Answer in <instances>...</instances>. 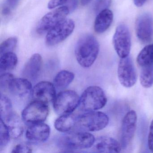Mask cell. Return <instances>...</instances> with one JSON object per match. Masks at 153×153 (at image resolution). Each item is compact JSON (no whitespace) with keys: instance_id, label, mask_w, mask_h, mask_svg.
<instances>
[{"instance_id":"1","label":"cell","mask_w":153,"mask_h":153,"mask_svg":"<svg viewBox=\"0 0 153 153\" xmlns=\"http://www.w3.org/2000/svg\"><path fill=\"white\" fill-rule=\"evenodd\" d=\"M99 52V44L91 34L83 35L78 40L75 53L79 64L85 68L91 67L95 61Z\"/></svg>"},{"instance_id":"2","label":"cell","mask_w":153,"mask_h":153,"mask_svg":"<svg viewBox=\"0 0 153 153\" xmlns=\"http://www.w3.org/2000/svg\"><path fill=\"white\" fill-rule=\"evenodd\" d=\"M107 102V97L101 88L91 86L81 95L79 106L80 110L84 111H94L103 108Z\"/></svg>"},{"instance_id":"3","label":"cell","mask_w":153,"mask_h":153,"mask_svg":"<svg viewBox=\"0 0 153 153\" xmlns=\"http://www.w3.org/2000/svg\"><path fill=\"white\" fill-rule=\"evenodd\" d=\"M109 121V117L104 113L87 112L77 118L76 127L83 131H98L106 127Z\"/></svg>"},{"instance_id":"4","label":"cell","mask_w":153,"mask_h":153,"mask_svg":"<svg viewBox=\"0 0 153 153\" xmlns=\"http://www.w3.org/2000/svg\"><path fill=\"white\" fill-rule=\"evenodd\" d=\"M96 139L93 134L88 131H80L65 135L59 140L61 147L68 149H81L90 148Z\"/></svg>"},{"instance_id":"5","label":"cell","mask_w":153,"mask_h":153,"mask_svg":"<svg viewBox=\"0 0 153 153\" xmlns=\"http://www.w3.org/2000/svg\"><path fill=\"white\" fill-rule=\"evenodd\" d=\"M80 97L75 91H62L56 95L53 102V109L60 115L71 114L79 106Z\"/></svg>"},{"instance_id":"6","label":"cell","mask_w":153,"mask_h":153,"mask_svg":"<svg viewBox=\"0 0 153 153\" xmlns=\"http://www.w3.org/2000/svg\"><path fill=\"white\" fill-rule=\"evenodd\" d=\"M49 113L48 105L40 101L33 100L23 110V121L27 125L43 122Z\"/></svg>"},{"instance_id":"7","label":"cell","mask_w":153,"mask_h":153,"mask_svg":"<svg viewBox=\"0 0 153 153\" xmlns=\"http://www.w3.org/2000/svg\"><path fill=\"white\" fill-rule=\"evenodd\" d=\"M75 23L70 19H65L48 32L45 43L48 46H54L67 39L74 31Z\"/></svg>"},{"instance_id":"8","label":"cell","mask_w":153,"mask_h":153,"mask_svg":"<svg viewBox=\"0 0 153 153\" xmlns=\"http://www.w3.org/2000/svg\"><path fill=\"white\" fill-rule=\"evenodd\" d=\"M113 42L114 50L121 59L129 56L131 47V39L129 30L126 25L121 24L117 27Z\"/></svg>"},{"instance_id":"9","label":"cell","mask_w":153,"mask_h":153,"mask_svg":"<svg viewBox=\"0 0 153 153\" xmlns=\"http://www.w3.org/2000/svg\"><path fill=\"white\" fill-rule=\"evenodd\" d=\"M118 79L122 85L127 88L132 87L137 79V72L130 57L121 58L117 70Z\"/></svg>"},{"instance_id":"10","label":"cell","mask_w":153,"mask_h":153,"mask_svg":"<svg viewBox=\"0 0 153 153\" xmlns=\"http://www.w3.org/2000/svg\"><path fill=\"white\" fill-rule=\"evenodd\" d=\"M69 11V9L68 7L63 6L45 15L40 20L37 26L36 29L37 33L42 34L49 32L55 26L65 19Z\"/></svg>"},{"instance_id":"11","label":"cell","mask_w":153,"mask_h":153,"mask_svg":"<svg viewBox=\"0 0 153 153\" xmlns=\"http://www.w3.org/2000/svg\"><path fill=\"white\" fill-rule=\"evenodd\" d=\"M137 116L135 111L131 110L123 117L120 132L122 147L126 148L130 144L137 129Z\"/></svg>"},{"instance_id":"12","label":"cell","mask_w":153,"mask_h":153,"mask_svg":"<svg viewBox=\"0 0 153 153\" xmlns=\"http://www.w3.org/2000/svg\"><path fill=\"white\" fill-rule=\"evenodd\" d=\"M138 39L143 43L149 42L153 34V19L151 15L144 13L140 16L135 24Z\"/></svg>"},{"instance_id":"13","label":"cell","mask_w":153,"mask_h":153,"mask_svg":"<svg viewBox=\"0 0 153 153\" xmlns=\"http://www.w3.org/2000/svg\"><path fill=\"white\" fill-rule=\"evenodd\" d=\"M32 96L33 100L40 101L49 104L53 102L56 96L55 87L49 81H41L33 88Z\"/></svg>"},{"instance_id":"14","label":"cell","mask_w":153,"mask_h":153,"mask_svg":"<svg viewBox=\"0 0 153 153\" xmlns=\"http://www.w3.org/2000/svg\"><path fill=\"white\" fill-rule=\"evenodd\" d=\"M50 133L49 125L43 122L40 123L29 125L26 132V137L31 142L42 143L47 140Z\"/></svg>"},{"instance_id":"15","label":"cell","mask_w":153,"mask_h":153,"mask_svg":"<svg viewBox=\"0 0 153 153\" xmlns=\"http://www.w3.org/2000/svg\"><path fill=\"white\" fill-rule=\"evenodd\" d=\"M92 147L94 152L105 153H119L122 148L119 141L108 136H101L97 138Z\"/></svg>"},{"instance_id":"16","label":"cell","mask_w":153,"mask_h":153,"mask_svg":"<svg viewBox=\"0 0 153 153\" xmlns=\"http://www.w3.org/2000/svg\"><path fill=\"white\" fill-rule=\"evenodd\" d=\"M42 58L40 54H33L24 67L22 72L23 76L29 80L36 79L42 69Z\"/></svg>"},{"instance_id":"17","label":"cell","mask_w":153,"mask_h":153,"mask_svg":"<svg viewBox=\"0 0 153 153\" xmlns=\"http://www.w3.org/2000/svg\"><path fill=\"white\" fill-rule=\"evenodd\" d=\"M33 88L30 80L25 78H14L9 88L8 92L20 97H25L32 93Z\"/></svg>"},{"instance_id":"18","label":"cell","mask_w":153,"mask_h":153,"mask_svg":"<svg viewBox=\"0 0 153 153\" xmlns=\"http://www.w3.org/2000/svg\"><path fill=\"white\" fill-rule=\"evenodd\" d=\"M113 20V14L111 10H105L98 13L95 20L94 29L97 33H102L106 31L111 25Z\"/></svg>"},{"instance_id":"19","label":"cell","mask_w":153,"mask_h":153,"mask_svg":"<svg viewBox=\"0 0 153 153\" xmlns=\"http://www.w3.org/2000/svg\"><path fill=\"white\" fill-rule=\"evenodd\" d=\"M3 121L7 126L11 138L16 139L22 136L24 132V127L22 120L16 114L12 113Z\"/></svg>"},{"instance_id":"20","label":"cell","mask_w":153,"mask_h":153,"mask_svg":"<svg viewBox=\"0 0 153 153\" xmlns=\"http://www.w3.org/2000/svg\"><path fill=\"white\" fill-rule=\"evenodd\" d=\"M77 119L72 113L61 115L55 120L54 127L60 132H68L76 127Z\"/></svg>"},{"instance_id":"21","label":"cell","mask_w":153,"mask_h":153,"mask_svg":"<svg viewBox=\"0 0 153 153\" xmlns=\"http://www.w3.org/2000/svg\"><path fill=\"white\" fill-rule=\"evenodd\" d=\"M75 74L67 70L61 71L57 73L53 79L55 88L63 89L67 88L74 80Z\"/></svg>"},{"instance_id":"22","label":"cell","mask_w":153,"mask_h":153,"mask_svg":"<svg viewBox=\"0 0 153 153\" xmlns=\"http://www.w3.org/2000/svg\"><path fill=\"white\" fill-rule=\"evenodd\" d=\"M18 63V58L14 53L9 52L1 55L0 70L5 72L14 69Z\"/></svg>"},{"instance_id":"23","label":"cell","mask_w":153,"mask_h":153,"mask_svg":"<svg viewBox=\"0 0 153 153\" xmlns=\"http://www.w3.org/2000/svg\"><path fill=\"white\" fill-rule=\"evenodd\" d=\"M137 62L141 68L153 65V44L146 45L140 51Z\"/></svg>"},{"instance_id":"24","label":"cell","mask_w":153,"mask_h":153,"mask_svg":"<svg viewBox=\"0 0 153 153\" xmlns=\"http://www.w3.org/2000/svg\"><path fill=\"white\" fill-rule=\"evenodd\" d=\"M140 85L145 88H149L153 85V65L141 68L140 76Z\"/></svg>"},{"instance_id":"25","label":"cell","mask_w":153,"mask_h":153,"mask_svg":"<svg viewBox=\"0 0 153 153\" xmlns=\"http://www.w3.org/2000/svg\"><path fill=\"white\" fill-rule=\"evenodd\" d=\"M11 101L8 97L1 94L0 100V114L1 119L5 120L13 113Z\"/></svg>"},{"instance_id":"26","label":"cell","mask_w":153,"mask_h":153,"mask_svg":"<svg viewBox=\"0 0 153 153\" xmlns=\"http://www.w3.org/2000/svg\"><path fill=\"white\" fill-rule=\"evenodd\" d=\"M10 137L8 128L5 122L1 119L0 122V149H4L10 141Z\"/></svg>"},{"instance_id":"27","label":"cell","mask_w":153,"mask_h":153,"mask_svg":"<svg viewBox=\"0 0 153 153\" xmlns=\"http://www.w3.org/2000/svg\"><path fill=\"white\" fill-rule=\"evenodd\" d=\"M17 44V39L16 37H10L5 40L0 45L1 55L9 52H13Z\"/></svg>"},{"instance_id":"28","label":"cell","mask_w":153,"mask_h":153,"mask_svg":"<svg viewBox=\"0 0 153 153\" xmlns=\"http://www.w3.org/2000/svg\"><path fill=\"white\" fill-rule=\"evenodd\" d=\"M15 78L13 75L9 73H4L0 77V88L1 91L6 92L8 91L10 85L11 81Z\"/></svg>"},{"instance_id":"29","label":"cell","mask_w":153,"mask_h":153,"mask_svg":"<svg viewBox=\"0 0 153 153\" xmlns=\"http://www.w3.org/2000/svg\"><path fill=\"white\" fill-rule=\"evenodd\" d=\"M111 2L112 0H96L93 7L94 12L98 14L102 10L108 9Z\"/></svg>"},{"instance_id":"30","label":"cell","mask_w":153,"mask_h":153,"mask_svg":"<svg viewBox=\"0 0 153 153\" xmlns=\"http://www.w3.org/2000/svg\"><path fill=\"white\" fill-rule=\"evenodd\" d=\"M32 152V149L30 146L26 144H19L14 147L12 149V153H28Z\"/></svg>"},{"instance_id":"31","label":"cell","mask_w":153,"mask_h":153,"mask_svg":"<svg viewBox=\"0 0 153 153\" xmlns=\"http://www.w3.org/2000/svg\"><path fill=\"white\" fill-rule=\"evenodd\" d=\"M148 145L150 152L153 153V120H152L149 126L148 137Z\"/></svg>"},{"instance_id":"32","label":"cell","mask_w":153,"mask_h":153,"mask_svg":"<svg viewBox=\"0 0 153 153\" xmlns=\"http://www.w3.org/2000/svg\"><path fill=\"white\" fill-rule=\"evenodd\" d=\"M68 0H50L48 3V7L49 9H53L66 3Z\"/></svg>"},{"instance_id":"33","label":"cell","mask_w":153,"mask_h":153,"mask_svg":"<svg viewBox=\"0 0 153 153\" xmlns=\"http://www.w3.org/2000/svg\"><path fill=\"white\" fill-rule=\"evenodd\" d=\"M7 4L11 9H14L18 6L19 0H6Z\"/></svg>"},{"instance_id":"34","label":"cell","mask_w":153,"mask_h":153,"mask_svg":"<svg viewBox=\"0 0 153 153\" xmlns=\"http://www.w3.org/2000/svg\"><path fill=\"white\" fill-rule=\"evenodd\" d=\"M11 8L8 5H5L2 9V13L4 16H8L10 13Z\"/></svg>"},{"instance_id":"35","label":"cell","mask_w":153,"mask_h":153,"mask_svg":"<svg viewBox=\"0 0 153 153\" xmlns=\"http://www.w3.org/2000/svg\"><path fill=\"white\" fill-rule=\"evenodd\" d=\"M148 0H134V3L137 7H141Z\"/></svg>"},{"instance_id":"36","label":"cell","mask_w":153,"mask_h":153,"mask_svg":"<svg viewBox=\"0 0 153 153\" xmlns=\"http://www.w3.org/2000/svg\"><path fill=\"white\" fill-rule=\"evenodd\" d=\"M78 0H72L70 3V10H73L76 8L77 6Z\"/></svg>"},{"instance_id":"37","label":"cell","mask_w":153,"mask_h":153,"mask_svg":"<svg viewBox=\"0 0 153 153\" xmlns=\"http://www.w3.org/2000/svg\"><path fill=\"white\" fill-rule=\"evenodd\" d=\"M92 0H81V3L83 6L88 5Z\"/></svg>"}]
</instances>
